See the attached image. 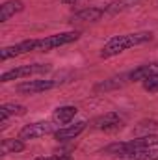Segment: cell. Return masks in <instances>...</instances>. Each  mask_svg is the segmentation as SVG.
Listing matches in <instances>:
<instances>
[{"instance_id": "2e32d148", "label": "cell", "mask_w": 158, "mask_h": 160, "mask_svg": "<svg viewBox=\"0 0 158 160\" xmlns=\"http://www.w3.org/2000/svg\"><path fill=\"white\" fill-rule=\"evenodd\" d=\"M78 114V108L77 106H71V104H65V106H60L56 108L52 119L56 121L58 125H69L71 121L75 119V116Z\"/></svg>"}, {"instance_id": "30bf717a", "label": "cell", "mask_w": 158, "mask_h": 160, "mask_svg": "<svg viewBox=\"0 0 158 160\" xmlns=\"http://www.w3.org/2000/svg\"><path fill=\"white\" fill-rule=\"evenodd\" d=\"M89 125L86 123V121H77V123H69V125H65V127H62V128H58L52 136H54V140L56 142H71V140H75V138H78L80 134L87 128Z\"/></svg>"}, {"instance_id": "ba28073f", "label": "cell", "mask_w": 158, "mask_h": 160, "mask_svg": "<svg viewBox=\"0 0 158 160\" xmlns=\"http://www.w3.org/2000/svg\"><path fill=\"white\" fill-rule=\"evenodd\" d=\"M123 125H125V123H123V118L119 116L117 112H106V114L95 118V119L89 123L91 128L102 130V132H116V130H121Z\"/></svg>"}, {"instance_id": "9a60e30c", "label": "cell", "mask_w": 158, "mask_h": 160, "mask_svg": "<svg viewBox=\"0 0 158 160\" xmlns=\"http://www.w3.org/2000/svg\"><path fill=\"white\" fill-rule=\"evenodd\" d=\"M116 160H158V147L153 149H140V151H130L116 157Z\"/></svg>"}, {"instance_id": "8fae6325", "label": "cell", "mask_w": 158, "mask_h": 160, "mask_svg": "<svg viewBox=\"0 0 158 160\" xmlns=\"http://www.w3.org/2000/svg\"><path fill=\"white\" fill-rule=\"evenodd\" d=\"M126 84H130V77H128V73H121V75L110 77V78L102 80V82H99V84H95L93 91H95V93H102V91L106 93V91L119 89V88H123V86H126Z\"/></svg>"}, {"instance_id": "9c48e42d", "label": "cell", "mask_w": 158, "mask_h": 160, "mask_svg": "<svg viewBox=\"0 0 158 160\" xmlns=\"http://www.w3.org/2000/svg\"><path fill=\"white\" fill-rule=\"evenodd\" d=\"M106 15L104 8H95V6H89V8H84L77 13L71 15L69 22L71 24H87V22H99L102 17Z\"/></svg>"}, {"instance_id": "3957f363", "label": "cell", "mask_w": 158, "mask_h": 160, "mask_svg": "<svg viewBox=\"0 0 158 160\" xmlns=\"http://www.w3.org/2000/svg\"><path fill=\"white\" fill-rule=\"evenodd\" d=\"M78 38H80L78 30H67V32L45 36V38H39L37 39L36 52H50V50H56L60 47H65V45H71V43L78 41Z\"/></svg>"}, {"instance_id": "5b68a950", "label": "cell", "mask_w": 158, "mask_h": 160, "mask_svg": "<svg viewBox=\"0 0 158 160\" xmlns=\"http://www.w3.org/2000/svg\"><path fill=\"white\" fill-rule=\"evenodd\" d=\"M60 86V80L56 78H37V80H24L21 84L15 86V91L21 95H37V93H45L50 91L54 88Z\"/></svg>"}, {"instance_id": "5bb4252c", "label": "cell", "mask_w": 158, "mask_h": 160, "mask_svg": "<svg viewBox=\"0 0 158 160\" xmlns=\"http://www.w3.org/2000/svg\"><path fill=\"white\" fill-rule=\"evenodd\" d=\"M28 112V108L24 104H19V102H4L0 106V119H2V127L6 125V121L9 118H21Z\"/></svg>"}, {"instance_id": "8992f818", "label": "cell", "mask_w": 158, "mask_h": 160, "mask_svg": "<svg viewBox=\"0 0 158 160\" xmlns=\"http://www.w3.org/2000/svg\"><path fill=\"white\" fill-rule=\"evenodd\" d=\"M58 128L54 123L50 121H36V123H28L24 125L21 130H19V138L28 142V140H37L43 136H48V134H54Z\"/></svg>"}, {"instance_id": "7c38bea8", "label": "cell", "mask_w": 158, "mask_h": 160, "mask_svg": "<svg viewBox=\"0 0 158 160\" xmlns=\"http://www.w3.org/2000/svg\"><path fill=\"white\" fill-rule=\"evenodd\" d=\"M156 73H158V62H151V63H143V65L134 67L132 71H128V77H130V82H145Z\"/></svg>"}, {"instance_id": "7a4b0ae2", "label": "cell", "mask_w": 158, "mask_h": 160, "mask_svg": "<svg viewBox=\"0 0 158 160\" xmlns=\"http://www.w3.org/2000/svg\"><path fill=\"white\" fill-rule=\"evenodd\" d=\"M158 147V134H143L126 142H114L110 145H106L101 153L108 155V157H119L123 153H130V151H140V149H153Z\"/></svg>"}, {"instance_id": "ffe728a7", "label": "cell", "mask_w": 158, "mask_h": 160, "mask_svg": "<svg viewBox=\"0 0 158 160\" xmlns=\"http://www.w3.org/2000/svg\"><path fill=\"white\" fill-rule=\"evenodd\" d=\"M34 160H75L71 155H47V157H37Z\"/></svg>"}, {"instance_id": "277c9868", "label": "cell", "mask_w": 158, "mask_h": 160, "mask_svg": "<svg viewBox=\"0 0 158 160\" xmlns=\"http://www.w3.org/2000/svg\"><path fill=\"white\" fill-rule=\"evenodd\" d=\"M52 69L50 63H24V65H17L9 71H4L0 75V82L6 84V82H11V80H21V78H30L34 75H43V73H48Z\"/></svg>"}, {"instance_id": "52a82bcc", "label": "cell", "mask_w": 158, "mask_h": 160, "mask_svg": "<svg viewBox=\"0 0 158 160\" xmlns=\"http://www.w3.org/2000/svg\"><path fill=\"white\" fill-rule=\"evenodd\" d=\"M36 45H37V39H22L15 45L2 47L0 48V62H7L11 58H19V56L36 52Z\"/></svg>"}, {"instance_id": "44dd1931", "label": "cell", "mask_w": 158, "mask_h": 160, "mask_svg": "<svg viewBox=\"0 0 158 160\" xmlns=\"http://www.w3.org/2000/svg\"><path fill=\"white\" fill-rule=\"evenodd\" d=\"M62 4H65V6H73V4H77V2H80V0H60Z\"/></svg>"}, {"instance_id": "6da1fadb", "label": "cell", "mask_w": 158, "mask_h": 160, "mask_svg": "<svg viewBox=\"0 0 158 160\" xmlns=\"http://www.w3.org/2000/svg\"><path fill=\"white\" fill-rule=\"evenodd\" d=\"M155 38L153 32L149 30H140V32H128V34H119L114 36L104 43V47L101 48L99 56L102 60H110V58H116L119 54H123L125 50H130L134 47H141L145 43H151Z\"/></svg>"}, {"instance_id": "d6986e66", "label": "cell", "mask_w": 158, "mask_h": 160, "mask_svg": "<svg viewBox=\"0 0 158 160\" xmlns=\"http://www.w3.org/2000/svg\"><path fill=\"white\" fill-rule=\"evenodd\" d=\"M141 86L147 93H158V73L153 75L151 78H147L145 82H141Z\"/></svg>"}, {"instance_id": "ac0fdd59", "label": "cell", "mask_w": 158, "mask_h": 160, "mask_svg": "<svg viewBox=\"0 0 158 160\" xmlns=\"http://www.w3.org/2000/svg\"><path fill=\"white\" fill-rule=\"evenodd\" d=\"M26 149L24 140L21 138H6L2 140V155H17Z\"/></svg>"}, {"instance_id": "e0dca14e", "label": "cell", "mask_w": 158, "mask_h": 160, "mask_svg": "<svg viewBox=\"0 0 158 160\" xmlns=\"http://www.w3.org/2000/svg\"><path fill=\"white\" fill-rule=\"evenodd\" d=\"M141 2L143 0H114L104 8V11H106V15H117V13H123L126 9H132V8L140 6Z\"/></svg>"}, {"instance_id": "4fadbf2b", "label": "cell", "mask_w": 158, "mask_h": 160, "mask_svg": "<svg viewBox=\"0 0 158 160\" xmlns=\"http://www.w3.org/2000/svg\"><path fill=\"white\" fill-rule=\"evenodd\" d=\"M24 11V2L22 0H6L0 6V22H7L11 17L19 15Z\"/></svg>"}]
</instances>
